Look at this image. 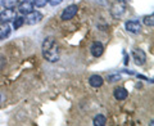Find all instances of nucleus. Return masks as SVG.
I'll return each instance as SVG.
<instances>
[{"mask_svg": "<svg viewBox=\"0 0 154 126\" xmlns=\"http://www.w3.org/2000/svg\"><path fill=\"white\" fill-rule=\"evenodd\" d=\"M42 19V14L40 12H36V11H32L31 13L26 14V18H25V22L27 25H36Z\"/></svg>", "mask_w": 154, "mask_h": 126, "instance_id": "obj_4", "label": "nucleus"}, {"mask_svg": "<svg viewBox=\"0 0 154 126\" xmlns=\"http://www.w3.org/2000/svg\"><path fill=\"white\" fill-rule=\"evenodd\" d=\"M23 25H25V18L23 17H16L13 19V27H14V30H18L19 27H22Z\"/></svg>", "mask_w": 154, "mask_h": 126, "instance_id": "obj_15", "label": "nucleus"}, {"mask_svg": "<svg viewBox=\"0 0 154 126\" xmlns=\"http://www.w3.org/2000/svg\"><path fill=\"white\" fill-rule=\"evenodd\" d=\"M107 124V118H105V116L103 115H98L94 117V121H93V125L94 126H104Z\"/></svg>", "mask_w": 154, "mask_h": 126, "instance_id": "obj_14", "label": "nucleus"}, {"mask_svg": "<svg viewBox=\"0 0 154 126\" xmlns=\"http://www.w3.org/2000/svg\"><path fill=\"white\" fill-rule=\"evenodd\" d=\"M19 4V0H2V5L5 9H13Z\"/></svg>", "mask_w": 154, "mask_h": 126, "instance_id": "obj_13", "label": "nucleus"}, {"mask_svg": "<svg viewBox=\"0 0 154 126\" xmlns=\"http://www.w3.org/2000/svg\"><path fill=\"white\" fill-rule=\"evenodd\" d=\"M144 23H145L146 26H150L153 27L154 26V14H149V16H145L144 17Z\"/></svg>", "mask_w": 154, "mask_h": 126, "instance_id": "obj_16", "label": "nucleus"}, {"mask_svg": "<svg viewBox=\"0 0 154 126\" xmlns=\"http://www.w3.org/2000/svg\"><path fill=\"white\" fill-rule=\"evenodd\" d=\"M89 84H90V86H93V88H100V86L104 84V79L99 75H93V76H90V79H89Z\"/></svg>", "mask_w": 154, "mask_h": 126, "instance_id": "obj_10", "label": "nucleus"}, {"mask_svg": "<svg viewBox=\"0 0 154 126\" xmlns=\"http://www.w3.org/2000/svg\"><path fill=\"white\" fill-rule=\"evenodd\" d=\"M62 2H63V0H48V3H49L50 5H53V7L59 5V4H62Z\"/></svg>", "mask_w": 154, "mask_h": 126, "instance_id": "obj_18", "label": "nucleus"}, {"mask_svg": "<svg viewBox=\"0 0 154 126\" xmlns=\"http://www.w3.org/2000/svg\"><path fill=\"white\" fill-rule=\"evenodd\" d=\"M17 17V13L13 9H4L0 12V23H9Z\"/></svg>", "mask_w": 154, "mask_h": 126, "instance_id": "obj_3", "label": "nucleus"}, {"mask_svg": "<svg viewBox=\"0 0 154 126\" xmlns=\"http://www.w3.org/2000/svg\"><path fill=\"white\" fill-rule=\"evenodd\" d=\"M90 52H91V55L95 57V58H99L102 57V54L104 53V46L100 41H95L93 45L90 48Z\"/></svg>", "mask_w": 154, "mask_h": 126, "instance_id": "obj_8", "label": "nucleus"}, {"mask_svg": "<svg viewBox=\"0 0 154 126\" xmlns=\"http://www.w3.org/2000/svg\"><path fill=\"white\" fill-rule=\"evenodd\" d=\"M110 13H112V16L114 18H119L125 13V5L121 3L114 4V5L112 7V9H110Z\"/></svg>", "mask_w": 154, "mask_h": 126, "instance_id": "obj_9", "label": "nucleus"}, {"mask_svg": "<svg viewBox=\"0 0 154 126\" xmlns=\"http://www.w3.org/2000/svg\"><path fill=\"white\" fill-rule=\"evenodd\" d=\"M132 57H134V61H135V63H136L137 66L145 65V62H146V54H145V52H144V50H141V49H135L132 52Z\"/></svg>", "mask_w": 154, "mask_h": 126, "instance_id": "obj_5", "label": "nucleus"}, {"mask_svg": "<svg viewBox=\"0 0 154 126\" xmlns=\"http://www.w3.org/2000/svg\"><path fill=\"white\" fill-rule=\"evenodd\" d=\"M117 80H119V75H110V76H108V81L109 82H114Z\"/></svg>", "mask_w": 154, "mask_h": 126, "instance_id": "obj_19", "label": "nucleus"}, {"mask_svg": "<svg viewBox=\"0 0 154 126\" xmlns=\"http://www.w3.org/2000/svg\"><path fill=\"white\" fill-rule=\"evenodd\" d=\"M17 7H18V12L21 14H23V16H26V14L31 13L33 11V4H32V2H30V0H23V2L19 3Z\"/></svg>", "mask_w": 154, "mask_h": 126, "instance_id": "obj_7", "label": "nucleus"}, {"mask_svg": "<svg viewBox=\"0 0 154 126\" xmlns=\"http://www.w3.org/2000/svg\"><path fill=\"white\" fill-rule=\"evenodd\" d=\"M113 95H114V98L117 99V100H125L127 98V95H128V93H127V90L125 89V88H116L114 89V91H113Z\"/></svg>", "mask_w": 154, "mask_h": 126, "instance_id": "obj_11", "label": "nucleus"}, {"mask_svg": "<svg viewBox=\"0 0 154 126\" xmlns=\"http://www.w3.org/2000/svg\"><path fill=\"white\" fill-rule=\"evenodd\" d=\"M42 55L46 61L51 63L59 61V52L55 45L54 37H46L44 43H42Z\"/></svg>", "mask_w": 154, "mask_h": 126, "instance_id": "obj_1", "label": "nucleus"}, {"mask_svg": "<svg viewBox=\"0 0 154 126\" xmlns=\"http://www.w3.org/2000/svg\"><path fill=\"white\" fill-rule=\"evenodd\" d=\"M77 12H79V7L75 5V4H72V5L67 7L64 11L62 12L60 19H62V21H69V19H72V18L76 16Z\"/></svg>", "mask_w": 154, "mask_h": 126, "instance_id": "obj_2", "label": "nucleus"}, {"mask_svg": "<svg viewBox=\"0 0 154 126\" xmlns=\"http://www.w3.org/2000/svg\"><path fill=\"white\" fill-rule=\"evenodd\" d=\"M0 99H2V96H0Z\"/></svg>", "mask_w": 154, "mask_h": 126, "instance_id": "obj_20", "label": "nucleus"}, {"mask_svg": "<svg viewBox=\"0 0 154 126\" xmlns=\"http://www.w3.org/2000/svg\"><path fill=\"white\" fill-rule=\"evenodd\" d=\"M125 27H126V30L131 33H139L141 31V23L136 21V19H131V21H127L125 23Z\"/></svg>", "mask_w": 154, "mask_h": 126, "instance_id": "obj_6", "label": "nucleus"}, {"mask_svg": "<svg viewBox=\"0 0 154 126\" xmlns=\"http://www.w3.org/2000/svg\"><path fill=\"white\" fill-rule=\"evenodd\" d=\"M46 3H48V0H32V4H33L35 7H37V8L45 7Z\"/></svg>", "mask_w": 154, "mask_h": 126, "instance_id": "obj_17", "label": "nucleus"}, {"mask_svg": "<svg viewBox=\"0 0 154 126\" xmlns=\"http://www.w3.org/2000/svg\"><path fill=\"white\" fill-rule=\"evenodd\" d=\"M11 26L8 23H0V40L3 39H7L9 35H11Z\"/></svg>", "mask_w": 154, "mask_h": 126, "instance_id": "obj_12", "label": "nucleus"}]
</instances>
